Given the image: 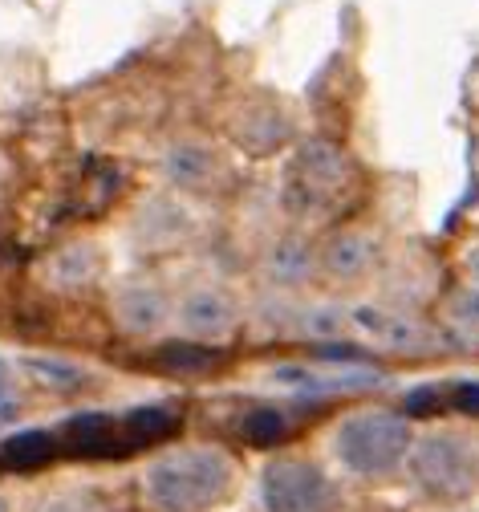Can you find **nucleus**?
I'll list each match as a JSON object with an SVG mask.
<instances>
[{
    "mask_svg": "<svg viewBox=\"0 0 479 512\" xmlns=\"http://www.w3.org/2000/svg\"><path fill=\"white\" fill-rule=\"evenodd\" d=\"M260 500L268 512H333L329 480L305 460H272L260 476Z\"/></svg>",
    "mask_w": 479,
    "mask_h": 512,
    "instance_id": "obj_4",
    "label": "nucleus"
},
{
    "mask_svg": "<svg viewBox=\"0 0 479 512\" xmlns=\"http://www.w3.org/2000/svg\"><path fill=\"white\" fill-rule=\"evenodd\" d=\"M94 269H98V261H94V252H90L86 244L61 248V252L53 256V265H49V273L57 277V285H86V281L94 277Z\"/></svg>",
    "mask_w": 479,
    "mask_h": 512,
    "instance_id": "obj_14",
    "label": "nucleus"
},
{
    "mask_svg": "<svg viewBox=\"0 0 479 512\" xmlns=\"http://www.w3.org/2000/svg\"><path fill=\"white\" fill-rule=\"evenodd\" d=\"M451 322L463 326V330H475L479 334V289H459L451 297Z\"/></svg>",
    "mask_w": 479,
    "mask_h": 512,
    "instance_id": "obj_19",
    "label": "nucleus"
},
{
    "mask_svg": "<svg viewBox=\"0 0 479 512\" xmlns=\"http://www.w3.org/2000/svg\"><path fill=\"white\" fill-rule=\"evenodd\" d=\"M374 261H378V244H374L370 236H362V232H341V236H333V240L325 244V252H321L325 273H333L337 281L362 277Z\"/></svg>",
    "mask_w": 479,
    "mask_h": 512,
    "instance_id": "obj_7",
    "label": "nucleus"
},
{
    "mask_svg": "<svg viewBox=\"0 0 479 512\" xmlns=\"http://www.w3.org/2000/svg\"><path fill=\"white\" fill-rule=\"evenodd\" d=\"M114 309H118V322H122L126 334H155L167 322V301L155 289H147V285L126 289L114 301Z\"/></svg>",
    "mask_w": 479,
    "mask_h": 512,
    "instance_id": "obj_8",
    "label": "nucleus"
},
{
    "mask_svg": "<svg viewBox=\"0 0 479 512\" xmlns=\"http://www.w3.org/2000/svg\"><path fill=\"white\" fill-rule=\"evenodd\" d=\"M175 427H179V415L167 403H147V407H134L126 415V439L139 443V447L155 443V439H167Z\"/></svg>",
    "mask_w": 479,
    "mask_h": 512,
    "instance_id": "obj_12",
    "label": "nucleus"
},
{
    "mask_svg": "<svg viewBox=\"0 0 479 512\" xmlns=\"http://www.w3.org/2000/svg\"><path fill=\"white\" fill-rule=\"evenodd\" d=\"M264 269H268V277L277 281V285H289V289H293V285L313 281L317 256H313V248H309L305 240H281V244H272Z\"/></svg>",
    "mask_w": 479,
    "mask_h": 512,
    "instance_id": "obj_9",
    "label": "nucleus"
},
{
    "mask_svg": "<svg viewBox=\"0 0 479 512\" xmlns=\"http://www.w3.org/2000/svg\"><path fill=\"white\" fill-rule=\"evenodd\" d=\"M244 439L248 443H256V447H268V443H281L285 439V431H289V423H285V415L281 411H272V407H256L248 419H244Z\"/></svg>",
    "mask_w": 479,
    "mask_h": 512,
    "instance_id": "obj_16",
    "label": "nucleus"
},
{
    "mask_svg": "<svg viewBox=\"0 0 479 512\" xmlns=\"http://www.w3.org/2000/svg\"><path fill=\"white\" fill-rule=\"evenodd\" d=\"M29 366L53 382V387H82V370L78 366H65V362H49V358H29Z\"/></svg>",
    "mask_w": 479,
    "mask_h": 512,
    "instance_id": "obj_20",
    "label": "nucleus"
},
{
    "mask_svg": "<svg viewBox=\"0 0 479 512\" xmlns=\"http://www.w3.org/2000/svg\"><path fill=\"white\" fill-rule=\"evenodd\" d=\"M45 512H86L82 504H74V500H57V504H49Z\"/></svg>",
    "mask_w": 479,
    "mask_h": 512,
    "instance_id": "obj_24",
    "label": "nucleus"
},
{
    "mask_svg": "<svg viewBox=\"0 0 479 512\" xmlns=\"http://www.w3.org/2000/svg\"><path fill=\"white\" fill-rule=\"evenodd\" d=\"M382 342L390 346V350H398V354H423V350H431V334L419 326V322H410V317H402V313H386V330H382Z\"/></svg>",
    "mask_w": 479,
    "mask_h": 512,
    "instance_id": "obj_15",
    "label": "nucleus"
},
{
    "mask_svg": "<svg viewBox=\"0 0 479 512\" xmlns=\"http://www.w3.org/2000/svg\"><path fill=\"white\" fill-rule=\"evenodd\" d=\"M435 403H439V391L435 387H427V391H415L406 399V407L415 411V415H423V411H435Z\"/></svg>",
    "mask_w": 479,
    "mask_h": 512,
    "instance_id": "obj_23",
    "label": "nucleus"
},
{
    "mask_svg": "<svg viewBox=\"0 0 479 512\" xmlns=\"http://www.w3.org/2000/svg\"><path fill=\"white\" fill-rule=\"evenodd\" d=\"M346 322H350V317L341 313L337 305H313V309H305V317H301V330H305L309 338H317V342H329V338H337L341 330H346Z\"/></svg>",
    "mask_w": 479,
    "mask_h": 512,
    "instance_id": "obj_17",
    "label": "nucleus"
},
{
    "mask_svg": "<svg viewBox=\"0 0 479 512\" xmlns=\"http://www.w3.org/2000/svg\"><path fill=\"white\" fill-rule=\"evenodd\" d=\"M289 175H293L289 187L297 191V208L301 212H317L337 187H346L350 167H346V155H341L333 143L309 139V143L297 147Z\"/></svg>",
    "mask_w": 479,
    "mask_h": 512,
    "instance_id": "obj_5",
    "label": "nucleus"
},
{
    "mask_svg": "<svg viewBox=\"0 0 479 512\" xmlns=\"http://www.w3.org/2000/svg\"><path fill=\"white\" fill-rule=\"evenodd\" d=\"M49 456H53V435L49 431H17V435L5 439V447H0V464L17 468V472L37 468Z\"/></svg>",
    "mask_w": 479,
    "mask_h": 512,
    "instance_id": "obj_11",
    "label": "nucleus"
},
{
    "mask_svg": "<svg viewBox=\"0 0 479 512\" xmlns=\"http://www.w3.org/2000/svg\"><path fill=\"white\" fill-rule=\"evenodd\" d=\"M350 322H354V330H362V334H370V338H382V330H386V313L374 309V305H358V309L350 313Z\"/></svg>",
    "mask_w": 479,
    "mask_h": 512,
    "instance_id": "obj_21",
    "label": "nucleus"
},
{
    "mask_svg": "<svg viewBox=\"0 0 479 512\" xmlns=\"http://www.w3.org/2000/svg\"><path fill=\"white\" fill-rule=\"evenodd\" d=\"M410 476L435 500H467L479 488V452L463 435H427L410 452Z\"/></svg>",
    "mask_w": 479,
    "mask_h": 512,
    "instance_id": "obj_3",
    "label": "nucleus"
},
{
    "mask_svg": "<svg viewBox=\"0 0 479 512\" xmlns=\"http://www.w3.org/2000/svg\"><path fill=\"white\" fill-rule=\"evenodd\" d=\"M467 273H471V277L479 281V244H475V248L467 252Z\"/></svg>",
    "mask_w": 479,
    "mask_h": 512,
    "instance_id": "obj_25",
    "label": "nucleus"
},
{
    "mask_svg": "<svg viewBox=\"0 0 479 512\" xmlns=\"http://www.w3.org/2000/svg\"><path fill=\"white\" fill-rule=\"evenodd\" d=\"M179 317L195 338H224L236 326V305L220 289H195V293H187Z\"/></svg>",
    "mask_w": 479,
    "mask_h": 512,
    "instance_id": "obj_6",
    "label": "nucleus"
},
{
    "mask_svg": "<svg viewBox=\"0 0 479 512\" xmlns=\"http://www.w3.org/2000/svg\"><path fill=\"white\" fill-rule=\"evenodd\" d=\"M163 171L175 187H203L216 175V155L208 147H195V143H175L163 159Z\"/></svg>",
    "mask_w": 479,
    "mask_h": 512,
    "instance_id": "obj_10",
    "label": "nucleus"
},
{
    "mask_svg": "<svg viewBox=\"0 0 479 512\" xmlns=\"http://www.w3.org/2000/svg\"><path fill=\"white\" fill-rule=\"evenodd\" d=\"M410 452V427L398 415L366 411L341 423L337 431V456L358 476H386Z\"/></svg>",
    "mask_w": 479,
    "mask_h": 512,
    "instance_id": "obj_2",
    "label": "nucleus"
},
{
    "mask_svg": "<svg viewBox=\"0 0 479 512\" xmlns=\"http://www.w3.org/2000/svg\"><path fill=\"white\" fill-rule=\"evenodd\" d=\"M455 407L463 415H479V382H459L455 387Z\"/></svg>",
    "mask_w": 479,
    "mask_h": 512,
    "instance_id": "obj_22",
    "label": "nucleus"
},
{
    "mask_svg": "<svg viewBox=\"0 0 479 512\" xmlns=\"http://www.w3.org/2000/svg\"><path fill=\"white\" fill-rule=\"evenodd\" d=\"M159 362L171 370V374H208L220 366V350L212 346H199V342H175L159 354Z\"/></svg>",
    "mask_w": 479,
    "mask_h": 512,
    "instance_id": "obj_13",
    "label": "nucleus"
},
{
    "mask_svg": "<svg viewBox=\"0 0 479 512\" xmlns=\"http://www.w3.org/2000/svg\"><path fill=\"white\" fill-rule=\"evenodd\" d=\"M70 435H74L78 452H102L106 435H110V419H102V415H82V419L70 423Z\"/></svg>",
    "mask_w": 479,
    "mask_h": 512,
    "instance_id": "obj_18",
    "label": "nucleus"
},
{
    "mask_svg": "<svg viewBox=\"0 0 479 512\" xmlns=\"http://www.w3.org/2000/svg\"><path fill=\"white\" fill-rule=\"evenodd\" d=\"M232 484V460L216 447H183L159 456L147 472L151 500L163 512H203L212 508Z\"/></svg>",
    "mask_w": 479,
    "mask_h": 512,
    "instance_id": "obj_1",
    "label": "nucleus"
},
{
    "mask_svg": "<svg viewBox=\"0 0 479 512\" xmlns=\"http://www.w3.org/2000/svg\"><path fill=\"white\" fill-rule=\"evenodd\" d=\"M0 399H5V362H0Z\"/></svg>",
    "mask_w": 479,
    "mask_h": 512,
    "instance_id": "obj_26",
    "label": "nucleus"
}]
</instances>
